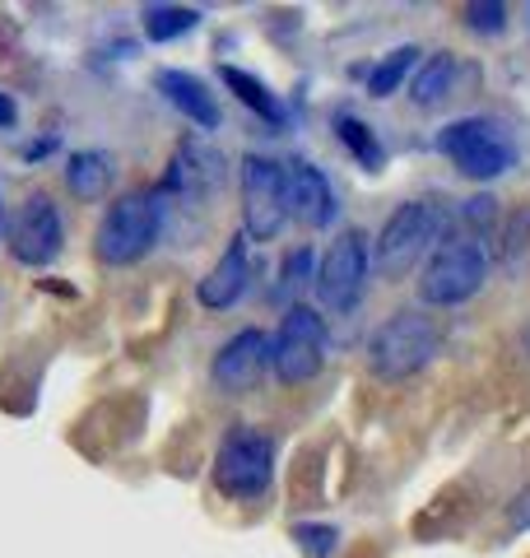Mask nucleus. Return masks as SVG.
<instances>
[{"mask_svg":"<svg viewBox=\"0 0 530 558\" xmlns=\"http://www.w3.org/2000/svg\"><path fill=\"white\" fill-rule=\"evenodd\" d=\"M164 201H168L164 186L117 196L98 223V238H94L98 260H108V266H131V260L149 256V247L158 242V229H164V215H168Z\"/></svg>","mask_w":530,"mask_h":558,"instance_id":"nucleus-1","label":"nucleus"},{"mask_svg":"<svg viewBox=\"0 0 530 558\" xmlns=\"http://www.w3.org/2000/svg\"><path fill=\"white\" fill-rule=\"evenodd\" d=\"M442 238H447V209L437 201H405L396 215L382 223L373 266L386 279H400V275H410L423 256H433Z\"/></svg>","mask_w":530,"mask_h":558,"instance_id":"nucleus-2","label":"nucleus"},{"mask_svg":"<svg viewBox=\"0 0 530 558\" xmlns=\"http://www.w3.org/2000/svg\"><path fill=\"white\" fill-rule=\"evenodd\" d=\"M437 149L447 154L451 168L466 172L470 182L503 178V172H511L517 159H521L517 140H511V131L503 126L498 117H461V121H451V126H442Z\"/></svg>","mask_w":530,"mask_h":558,"instance_id":"nucleus-3","label":"nucleus"},{"mask_svg":"<svg viewBox=\"0 0 530 558\" xmlns=\"http://www.w3.org/2000/svg\"><path fill=\"white\" fill-rule=\"evenodd\" d=\"M484 279H489V252L480 238L474 233L442 238L419 275V299L429 307H461L484 289Z\"/></svg>","mask_w":530,"mask_h":558,"instance_id":"nucleus-4","label":"nucleus"},{"mask_svg":"<svg viewBox=\"0 0 530 558\" xmlns=\"http://www.w3.org/2000/svg\"><path fill=\"white\" fill-rule=\"evenodd\" d=\"M437 326L423 312H396L392 322H382L368 340V363L382 381H405L419 368H429V359L437 354Z\"/></svg>","mask_w":530,"mask_h":558,"instance_id":"nucleus-5","label":"nucleus"},{"mask_svg":"<svg viewBox=\"0 0 530 558\" xmlns=\"http://www.w3.org/2000/svg\"><path fill=\"white\" fill-rule=\"evenodd\" d=\"M275 480V442L256 428H233L215 451V488L224 498L252 502Z\"/></svg>","mask_w":530,"mask_h":558,"instance_id":"nucleus-6","label":"nucleus"},{"mask_svg":"<svg viewBox=\"0 0 530 558\" xmlns=\"http://www.w3.org/2000/svg\"><path fill=\"white\" fill-rule=\"evenodd\" d=\"M270 368L285 387H303L326 368V322L316 317V307L293 303L285 312L270 340Z\"/></svg>","mask_w":530,"mask_h":558,"instance_id":"nucleus-7","label":"nucleus"},{"mask_svg":"<svg viewBox=\"0 0 530 558\" xmlns=\"http://www.w3.org/2000/svg\"><path fill=\"white\" fill-rule=\"evenodd\" d=\"M368 270H373V247H368V238L359 229L340 233L322 252V266H316V275H312L316 299H322L330 312H349L353 303L363 299Z\"/></svg>","mask_w":530,"mask_h":558,"instance_id":"nucleus-8","label":"nucleus"},{"mask_svg":"<svg viewBox=\"0 0 530 558\" xmlns=\"http://www.w3.org/2000/svg\"><path fill=\"white\" fill-rule=\"evenodd\" d=\"M5 247L20 266H51L65 247V223L61 209L47 191H33V196L5 219Z\"/></svg>","mask_w":530,"mask_h":558,"instance_id":"nucleus-9","label":"nucleus"},{"mask_svg":"<svg viewBox=\"0 0 530 558\" xmlns=\"http://www.w3.org/2000/svg\"><path fill=\"white\" fill-rule=\"evenodd\" d=\"M289 219V178L275 159H242V223L246 238L270 242Z\"/></svg>","mask_w":530,"mask_h":558,"instance_id":"nucleus-10","label":"nucleus"},{"mask_svg":"<svg viewBox=\"0 0 530 558\" xmlns=\"http://www.w3.org/2000/svg\"><path fill=\"white\" fill-rule=\"evenodd\" d=\"M265 368H270V336L256 330V326H246V330H238V336L224 340L209 377H215V387L224 396H242V391L256 387Z\"/></svg>","mask_w":530,"mask_h":558,"instance_id":"nucleus-11","label":"nucleus"},{"mask_svg":"<svg viewBox=\"0 0 530 558\" xmlns=\"http://www.w3.org/2000/svg\"><path fill=\"white\" fill-rule=\"evenodd\" d=\"M285 178H289V215L303 223V229H330V219H335V186L322 168H312V163H293L285 168Z\"/></svg>","mask_w":530,"mask_h":558,"instance_id":"nucleus-12","label":"nucleus"},{"mask_svg":"<svg viewBox=\"0 0 530 558\" xmlns=\"http://www.w3.org/2000/svg\"><path fill=\"white\" fill-rule=\"evenodd\" d=\"M154 84H158V94H164V98L172 102V108L191 121V126H201V131H219L224 112H219L215 94L205 89V80L186 75V70H158Z\"/></svg>","mask_w":530,"mask_h":558,"instance_id":"nucleus-13","label":"nucleus"},{"mask_svg":"<svg viewBox=\"0 0 530 558\" xmlns=\"http://www.w3.org/2000/svg\"><path fill=\"white\" fill-rule=\"evenodd\" d=\"M246 275H252V256H246V238L238 233L233 242H228V252L215 260V270L201 279V303L209 312L233 307L242 293H246Z\"/></svg>","mask_w":530,"mask_h":558,"instance_id":"nucleus-14","label":"nucleus"},{"mask_svg":"<svg viewBox=\"0 0 530 558\" xmlns=\"http://www.w3.org/2000/svg\"><path fill=\"white\" fill-rule=\"evenodd\" d=\"M219 178H224V159L215 149H205V145H196V140H191V145H182L177 149V159H172V168H168V182H164V191L172 196H205V186L215 191L219 186Z\"/></svg>","mask_w":530,"mask_h":558,"instance_id":"nucleus-15","label":"nucleus"},{"mask_svg":"<svg viewBox=\"0 0 530 558\" xmlns=\"http://www.w3.org/2000/svg\"><path fill=\"white\" fill-rule=\"evenodd\" d=\"M112 178H117V159L108 149H80L65 159V186L80 201H103L112 191Z\"/></svg>","mask_w":530,"mask_h":558,"instance_id":"nucleus-16","label":"nucleus"},{"mask_svg":"<svg viewBox=\"0 0 530 558\" xmlns=\"http://www.w3.org/2000/svg\"><path fill=\"white\" fill-rule=\"evenodd\" d=\"M451 89H456V57L451 51H433V57L419 65V75L410 84V98L419 102V108H442V102L451 98Z\"/></svg>","mask_w":530,"mask_h":558,"instance_id":"nucleus-17","label":"nucleus"},{"mask_svg":"<svg viewBox=\"0 0 530 558\" xmlns=\"http://www.w3.org/2000/svg\"><path fill=\"white\" fill-rule=\"evenodd\" d=\"M219 75H224L228 89H233V94H238V98H242L246 108H252L261 121H270V126H285V102H279L270 89H265V84H261L256 75H246V70H238V65H224Z\"/></svg>","mask_w":530,"mask_h":558,"instance_id":"nucleus-18","label":"nucleus"},{"mask_svg":"<svg viewBox=\"0 0 530 558\" xmlns=\"http://www.w3.org/2000/svg\"><path fill=\"white\" fill-rule=\"evenodd\" d=\"M196 24H201V10H191V5H149L145 10V38L149 43H177Z\"/></svg>","mask_w":530,"mask_h":558,"instance_id":"nucleus-19","label":"nucleus"},{"mask_svg":"<svg viewBox=\"0 0 530 558\" xmlns=\"http://www.w3.org/2000/svg\"><path fill=\"white\" fill-rule=\"evenodd\" d=\"M414 61H419V47H410V43L396 47L392 57H382L373 65V75H368V94H373V98H392L400 84H405V75L414 70Z\"/></svg>","mask_w":530,"mask_h":558,"instance_id":"nucleus-20","label":"nucleus"},{"mask_svg":"<svg viewBox=\"0 0 530 558\" xmlns=\"http://www.w3.org/2000/svg\"><path fill=\"white\" fill-rule=\"evenodd\" d=\"M335 131H340V145H345L363 168H382V145H377V135L368 131L359 117L340 112V117H335Z\"/></svg>","mask_w":530,"mask_h":558,"instance_id":"nucleus-21","label":"nucleus"},{"mask_svg":"<svg viewBox=\"0 0 530 558\" xmlns=\"http://www.w3.org/2000/svg\"><path fill=\"white\" fill-rule=\"evenodd\" d=\"M293 545L303 549L308 558H330L335 554V545H340V531L335 526H316V521H303V526H293Z\"/></svg>","mask_w":530,"mask_h":558,"instance_id":"nucleus-22","label":"nucleus"},{"mask_svg":"<svg viewBox=\"0 0 530 558\" xmlns=\"http://www.w3.org/2000/svg\"><path fill=\"white\" fill-rule=\"evenodd\" d=\"M466 24L474 33H503L507 28V5L503 0H474V5H466Z\"/></svg>","mask_w":530,"mask_h":558,"instance_id":"nucleus-23","label":"nucleus"},{"mask_svg":"<svg viewBox=\"0 0 530 558\" xmlns=\"http://www.w3.org/2000/svg\"><path fill=\"white\" fill-rule=\"evenodd\" d=\"M511 526H517V531H526V526H530V488H526V494H521L517 502H511Z\"/></svg>","mask_w":530,"mask_h":558,"instance_id":"nucleus-24","label":"nucleus"},{"mask_svg":"<svg viewBox=\"0 0 530 558\" xmlns=\"http://www.w3.org/2000/svg\"><path fill=\"white\" fill-rule=\"evenodd\" d=\"M14 121H20V108H14V98H10V94H0V131L14 126Z\"/></svg>","mask_w":530,"mask_h":558,"instance_id":"nucleus-25","label":"nucleus"},{"mask_svg":"<svg viewBox=\"0 0 530 558\" xmlns=\"http://www.w3.org/2000/svg\"><path fill=\"white\" fill-rule=\"evenodd\" d=\"M0 242H5V205H0Z\"/></svg>","mask_w":530,"mask_h":558,"instance_id":"nucleus-26","label":"nucleus"}]
</instances>
